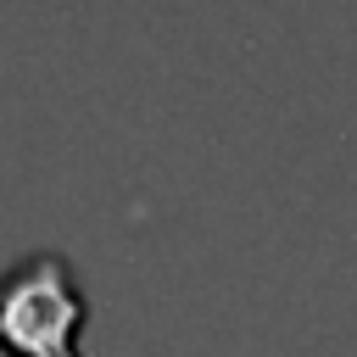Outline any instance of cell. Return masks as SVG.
<instances>
[{
    "label": "cell",
    "mask_w": 357,
    "mask_h": 357,
    "mask_svg": "<svg viewBox=\"0 0 357 357\" xmlns=\"http://www.w3.org/2000/svg\"><path fill=\"white\" fill-rule=\"evenodd\" d=\"M89 296L61 251H28L0 268V357H84Z\"/></svg>",
    "instance_id": "6da1fadb"
}]
</instances>
